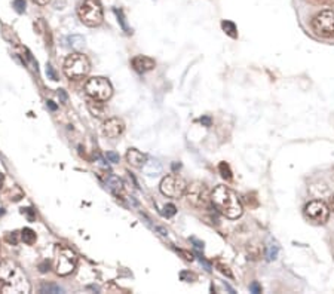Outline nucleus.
I'll return each mask as SVG.
<instances>
[{"instance_id":"obj_8","label":"nucleus","mask_w":334,"mask_h":294,"mask_svg":"<svg viewBox=\"0 0 334 294\" xmlns=\"http://www.w3.org/2000/svg\"><path fill=\"white\" fill-rule=\"evenodd\" d=\"M312 28L321 37H334V11L325 9L316 14L312 20Z\"/></svg>"},{"instance_id":"obj_26","label":"nucleus","mask_w":334,"mask_h":294,"mask_svg":"<svg viewBox=\"0 0 334 294\" xmlns=\"http://www.w3.org/2000/svg\"><path fill=\"white\" fill-rule=\"evenodd\" d=\"M46 74L49 76V79H52V80H57V74H55V72H53L52 66H49V64H48V67H46Z\"/></svg>"},{"instance_id":"obj_16","label":"nucleus","mask_w":334,"mask_h":294,"mask_svg":"<svg viewBox=\"0 0 334 294\" xmlns=\"http://www.w3.org/2000/svg\"><path fill=\"white\" fill-rule=\"evenodd\" d=\"M21 239H23L27 245H33V244L36 242L37 236H36L34 230H31L30 227H26V229H23V232H21Z\"/></svg>"},{"instance_id":"obj_36","label":"nucleus","mask_w":334,"mask_h":294,"mask_svg":"<svg viewBox=\"0 0 334 294\" xmlns=\"http://www.w3.org/2000/svg\"><path fill=\"white\" fill-rule=\"evenodd\" d=\"M201 122H204L205 125H209V123H211V121H209L208 118H204V119H201Z\"/></svg>"},{"instance_id":"obj_13","label":"nucleus","mask_w":334,"mask_h":294,"mask_svg":"<svg viewBox=\"0 0 334 294\" xmlns=\"http://www.w3.org/2000/svg\"><path fill=\"white\" fill-rule=\"evenodd\" d=\"M127 161H128L129 165H132L135 168H141V167L146 165L147 156L144 153H141L140 150H137V149H129L128 153H127Z\"/></svg>"},{"instance_id":"obj_1","label":"nucleus","mask_w":334,"mask_h":294,"mask_svg":"<svg viewBox=\"0 0 334 294\" xmlns=\"http://www.w3.org/2000/svg\"><path fill=\"white\" fill-rule=\"evenodd\" d=\"M0 290L5 294H27L31 290L27 275L14 260L0 263Z\"/></svg>"},{"instance_id":"obj_32","label":"nucleus","mask_w":334,"mask_h":294,"mask_svg":"<svg viewBox=\"0 0 334 294\" xmlns=\"http://www.w3.org/2000/svg\"><path fill=\"white\" fill-rule=\"evenodd\" d=\"M9 241H14V244H17V232H12V236H8Z\"/></svg>"},{"instance_id":"obj_5","label":"nucleus","mask_w":334,"mask_h":294,"mask_svg":"<svg viewBox=\"0 0 334 294\" xmlns=\"http://www.w3.org/2000/svg\"><path fill=\"white\" fill-rule=\"evenodd\" d=\"M76 265L77 256L72 248L64 247V245H58L55 248V270L60 276H69L70 273H73Z\"/></svg>"},{"instance_id":"obj_23","label":"nucleus","mask_w":334,"mask_h":294,"mask_svg":"<svg viewBox=\"0 0 334 294\" xmlns=\"http://www.w3.org/2000/svg\"><path fill=\"white\" fill-rule=\"evenodd\" d=\"M276 254H278V247L276 245H269V251H267V259L269 260H273V259H276Z\"/></svg>"},{"instance_id":"obj_2","label":"nucleus","mask_w":334,"mask_h":294,"mask_svg":"<svg viewBox=\"0 0 334 294\" xmlns=\"http://www.w3.org/2000/svg\"><path fill=\"white\" fill-rule=\"evenodd\" d=\"M211 202L215 210L228 219H239L244 213L238 195L228 186H217L211 193Z\"/></svg>"},{"instance_id":"obj_34","label":"nucleus","mask_w":334,"mask_h":294,"mask_svg":"<svg viewBox=\"0 0 334 294\" xmlns=\"http://www.w3.org/2000/svg\"><path fill=\"white\" fill-rule=\"evenodd\" d=\"M3 183H5V175H3L2 172H0V189H2Z\"/></svg>"},{"instance_id":"obj_29","label":"nucleus","mask_w":334,"mask_h":294,"mask_svg":"<svg viewBox=\"0 0 334 294\" xmlns=\"http://www.w3.org/2000/svg\"><path fill=\"white\" fill-rule=\"evenodd\" d=\"M39 268H40V272H46V270L49 269V263H48V262L45 260V262H43V263H42V265H40Z\"/></svg>"},{"instance_id":"obj_30","label":"nucleus","mask_w":334,"mask_h":294,"mask_svg":"<svg viewBox=\"0 0 334 294\" xmlns=\"http://www.w3.org/2000/svg\"><path fill=\"white\" fill-rule=\"evenodd\" d=\"M33 2L36 3V5H40V6H45V5H48L51 0H33Z\"/></svg>"},{"instance_id":"obj_15","label":"nucleus","mask_w":334,"mask_h":294,"mask_svg":"<svg viewBox=\"0 0 334 294\" xmlns=\"http://www.w3.org/2000/svg\"><path fill=\"white\" fill-rule=\"evenodd\" d=\"M107 186L111 189V192H115L116 195H119L121 192H122V181L118 178V177H115V175H110L108 178H107Z\"/></svg>"},{"instance_id":"obj_17","label":"nucleus","mask_w":334,"mask_h":294,"mask_svg":"<svg viewBox=\"0 0 334 294\" xmlns=\"http://www.w3.org/2000/svg\"><path fill=\"white\" fill-rule=\"evenodd\" d=\"M67 42H70L69 45L75 49H80L85 43V39L82 36H69L67 37Z\"/></svg>"},{"instance_id":"obj_22","label":"nucleus","mask_w":334,"mask_h":294,"mask_svg":"<svg viewBox=\"0 0 334 294\" xmlns=\"http://www.w3.org/2000/svg\"><path fill=\"white\" fill-rule=\"evenodd\" d=\"M165 211H163V216L165 217H171V216H174L176 214V207L173 205V204H168V205H165V208H163Z\"/></svg>"},{"instance_id":"obj_21","label":"nucleus","mask_w":334,"mask_h":294,"mask_svg":"<svg viewBox=\"0 0 334 294\" xmlns=\"http://www.w3.org/2000/svg\"><path fill=\"white\" fill-rule=\"evenodd\" d=\"M215 266L218 268V270H220L221 273H225V275H228L229 278H232V272H231V269H229L228 265H223L221 262H215Z\"/></svg>"},{"instance_id":"obj_3","label":"nucleus","mask_w":334,"mask_h":294,"mask_svg":"<svg viewBox=\"0 0 334 294\" xmlns=\"http://www.w3.org/2000/svg\"><path fill=\"white\" fill-rule=\"evenodd\" d=\"M79 20L86 27H98L104 20L103 6L98 0H85L77 8Z\"/></svg>"},{"instance_id":"obj_4","label":"nucleus","mask_w":334,"mask_h":294,"mask_svg":"<svg viewBox=\"0 0 334 294\" xmlns=\"http://www.w3.org/2000/svg\"><path fill=\"white\" fill-rule=\"evenodd\" d=\"M91 70V63L86 55L75 52L70 54L63 64V72L69 79H80L85 77Z\"/></svg>"},{"instance_id":"obj_24","label":"nucleus","mask_w":334,"mask_h":294,"mask_svg":"<svg viewBox=\"0 0 334 294\" xmlns=\"http://www.w3.org/2000/svg\"><path fill=\"white\" fill-rule=\"evenodd\" d=\"M14 6H15V9H17V12H24V9H26V2L24 0H14Z\"/></svg>"},{"instance_id":"obj_9","label":"nucleus","mask_w":334,"mask_h":294,"mask_svg":"<svg viewBox=\"0 0 334 294\" xmlns=\"http://www.w3.org/2000/svg\"><path fill=\"white\" fill-rule=\"evenodd\" d=\"M184 195L187 196V201L196 208H206L211 202V195L206 186L199 181H195L190 186H187Z\"/></svg>"},{"instance_id":"obj_27","label":"nucleus","mask_w":334,"mask_h":294,"mask_svg":"<svg viewBox=\"0 0 334 294\" xmlns=\"http://www.w3.org/2000/svg\"><path fill=\"white\" fill-rule=\"evenodd\" d=\"M23 214H27V217H28V220H30V221H33V220H34V214H33L31 208H23Z\"/></svg>"},{"instance_id":"obj_20","label":"nucleus","mask_w":334,"mask_h":294,"mask_svg":"<svg viewBox=\"0 0 334 294\" xmlns=\"http://www.w3.org/2000/svg\"><path fill=\"white\" fill-rule=\"evenodd\" d=\"M220 171H221V175L225 177V178H228V180H231V178H232V172H231V170H229L228 164L221 162V164H220Z\"/></svg>"},{"instance_id":"obj_33","label":"nucleus","mask_w":334,"mask_h":294,"mask_svg":"<svg viewBox=\"0 0 334 294\" xmlns=\"http://www.w3.org/2000/svg\"><path fill=\"white\" fill-rule=\"evenodd\" d=\"M192 242H195V244H196V247H198V248H202V247H204V244H202V242H199V241H196L195 238H192Z\"/></svg>"},{"instance_id":"obj_37","label":"nucleus","mask_w":334,"mask_h":294,"mask_svg":"<svg viewBox=\"0 0 334 294\" xmlns=\"http://www.w3.org/2000/svg\"><path fill=\"white\" fill-rule=\"evenodd\" d=\"M331 210H333V211H334V198H333V199H331Z\"/></svg>"},{"instance_id":"obj_28","label":"nucleus","mask_w":334,"mask_h":294,"mask_svg":"<svg viewBox=\"0 0 334 294\" xmlns=\"http://www.w3.org/2000/svg\"><path fill=\"white\" fill-rule=\"evenodd\" d=\"M58 95H60V98H61V101H63V103H67V94H66L63 89H60Z\"/></svg>"},{"instance_id":"obj_12","label":"nucleus","mask_w":334,"mask_h":294,"mask_svg":"<svg viewBox=\"0 0 334 294\" xmlns=\"http://www.w3.org/2000/svg\"><path fill=\"white\" fill-rule=\"evenodd\" d=\"M131 64H132L134 70L138 72V73L150 72V70H153L154 66H156V63H154L152 58L146 57V55H137V57H134L132 61H131Z\"/></svg>"},{"instance_id":"obj_18","label":"nucleus","mask_w":334,"mask_h":294,"mask_svg":"<svg viewBox=\"0 0 334 294\" xmlns=\"http://www.w3.org/2000/svg\"><path fill=\"white\" fill-rule=\"evenodd\" d=\"M40 293H52V294H58L63 293V288L58 285H52V284H43L40 288Z\"/></svg>"},{"instance_id":"obj_11","label":"nucleus","mask_w":334,"mask_h":294,"mask_svg":"<svg viewBox=\"0 0 334 294\" xmlns=\"http://www.w3.org/2000/svg\"><path fill=\"white\" fill-rule=\"evenodd\" d=\"M101 131H103V135L107 137V138H118L119 135L124 134L125 123L118 118H111V119H107L104 122Z\"/></svg>"},{"instance_id":"obj_31","label":"nucleus","mask_w":334,"mask_h":294,"mask_svg":"<svg viewBox=\"0 0 334 294\" xmlns=\"http://www.w3.org/2000/svg\"><path fill=\"white\" fill-rule=\"evenodd\" d=\"M251 290H253L254 293H260V287H258V284H257V282H254V284L251 285Z\"/></svg>"},{"instance_id":"obj_25","label":"nucleus","mask_w":334,"mask_h":294,"mask_svg":"<svg viewBox=\"0 0 334 294\" xmlns=\"http://www.w3.org/2000/svg\"><path fill=\"white\" fill-rule=\"evenodd\" d=\"M107 159H108L110 162L116 164V162H119V155L115 153V152H108V153H107Z\"/></svg>"},{"instance_id":"obj_7","label":"nucleus","mask_w":334,"mask_h":294,"mask_svg":"<svg viewBox=\"0 0 334 294\" xmlns=\"http://www.w3.org/2000/svg\"><path fill=\"white\" fill-rule=\"evenodd\" d=\"M159 189H160L162 195L168 196V198H173V199H179L186 193L187 183L181 177H179L176 174H170L162 178Z\"/></svg>"},{"instance_id":"obj_14","label":"nucleus","mask_w":334,"mask_h":294,"mask_svg":"<svg viewBox=\"0 0 334 294\" xmlns=\"http://www.w3.org/2000/svg\"><path fill=\"white\" fill-rule=\"evenodd\" d=\"M86 106H88V110H89L94 116H97V118H103L104 113H105L104 106H103V101L94 100V98H91Z\"/></svg>"},{"instance_id":"obj_10","label":"nucleus","mask_w":334,"mask_h":294,"mask_svg":"<svg viewBox=\"0 0 334 294\" xmlns=\"http://www.w3.org/2000/svg\"><path fill=\"white\" fill-rule=\"evenodd\" d=\"M305 213L306 216L318 224H322L328 220L330 217V208L327 207L325 202L322 201H312L305 207Z\"/></svg>"},{"instance_id":"obj_6","label":"nucleus","mask_w":334,"mask_h":294,"mask_svg":"<svg viewBox=\"0 0 334 294\" xmlns=\"http://www.w3.org/2000/svg\"><path fill=\"white\" fill-rule=\"evenodd\" d=\"M85 92L94 100L107 101L113 95V88H111V83L105 77H91L85 83Z\"/></svg>"},{"instance_id":"obj_19","label":"nucleus","mask_w":334,"mask_h":294,"mask_svg":"<svg viewBox=\"0 0 334 294\" xmlns=\"http://www.w3.org/2000/svg\"><path fill=\"white\" fill-rule=\"evenodd\" d=\"M221 25H223V28L226 30V33H228V34H231L232 37H236V33H235V31H236V28H235V25H233L232 23L225 21V23H223Z\"/></svg>"},{"instance_id":"obj_35","label":"nucleus","mask_w":334,"mask_h":294,"mask_svg":"<svg viewBox=\"0 0 334 294\" xmlns=\"http://www.w3.org/2000/svg\"><path fill=\"white\" fill-rule=\"evenodd\" d=\"M48 106H49V109H51V110H55V109H57V106H55L52 101H48Z\"/></svg>"}]
</instances>
